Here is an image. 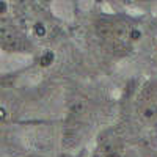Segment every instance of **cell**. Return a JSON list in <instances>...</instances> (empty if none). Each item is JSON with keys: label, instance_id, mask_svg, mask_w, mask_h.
<instances>
[{"label": "cell", "instance_id": "obj_5", "mask_svg": "<svg viewBox=\"0 0 157 157\" xmlns=\"http://www.w3.org/2000/svg\"><path fill=\"white\" fill-rule=\"evenodd\" d=\"M0 50L17 57H36V47L24 33L8 0H0Z\"/></svg>", "mask_w": 157, "mask_h": 157}, {"label": "cell", "instance_id": "obj_6", "mask_svg": "<svg viewBox=\"0 0 157 157\" xmlns=\"http://www.w3.org/2000/svg\"><path fill=\"white\" fill-rule=\"evenodd\" d=\"M129 63L138 68V75H157V11L145 17L143 36Z\"/></svg>", "mask_w": 157, "mask_h": 157}, {"label": "cell", "instance_id": "obj_1", "mask_svg": "<svg viewBox=\"0 0 157 157\" xmlns=\"http://www.w3.org/2000/svg\"><path fill=\"white\" fill-rule=\"evenodd\" d=\"M146 16L113 11L93 2L71 24V35L94 72L110 71L134 58Z\"/></svg>", "mask_w": 157, "mask_h": 157}, {"label": "cell", "instance_id": "obj_9", "mask_svg": "<svg viewBox=\"0 0 157 157\" xmlns=\"http://www.w3.org/2000/svg\"><path fill=\"white\" fill-rule=\"evenodd\" d=\"M126 157H157V146L135 145L132 143L126 152Z\"/></svg>", "mask_w": 157, "mask_h": 157}, {"label": "cell", "instance_id": "obj_8", "mask_svg": "<svg viewBox=\"0 0 157 157\" xmlns=\"http://www.w3.org/2000/svg\"><path fill=\"white\" fill-rule=\"evenodd\" d=\"M96 2L113 11L129 13L135 16H148L157 11V0H96Z\"/></svg>", "mask_w": 157, "mask_h": 157}, {"label": "cell", "instance_id": "obj_4", "mask_svg": "<svg viewBox=\"0 0 157 157\" xmlns=\"http://www.w3.org/2000/svg\"><path fill=\"white\" fill-rule=\"evenodd\" d=\"M11 11L24 33L43 54L72 39L71 24L55 6L54 0H8Z\"/></svg>", "mask_w": 157, "mask_h": 157}, {"label": "cell", "instance_id": "obj_7", "mask_svg": "<svg viewBox=\"0 0 157 157\" xmlns=\"http://www.w3.org/2000/svg\"><path fill=\"white\" fill-rule=\"evenodd\" d=\"M130 145V140L115 120L93 138L85 157H126Z\"/></svg>", "mask_w": 157, "mask_h": 157}, {"label": "cell", "instance_id": "obj_3", "mask_svg": "<svg viewBox=\"0 0 157 157\" xmlns=\"http://www.w3.org/2000/svg\"><path fill=\"white\" fill-rule=\"evenodd\" d=\"M116 123L130 143L157 146V75H138L126 83Z\"/></svg>", "mask_w": 157, "mask_h": 157}, {"label": "cell", "instance_id": "obj_2", "mask_svg": "<svg viewBox=\"0 0 157 157\" xmlns=\"http://www.w3.org/2000/svg\"><path fill=\"white\" fill-rule=\"evenodd\" d=\"M120 99L102 80L82 77L66 85L60 118V148L66 152L80 151L104 127L118 118Z\"/></svg>", "mask_w": 157, "mask_h": 157}]
</instances>
